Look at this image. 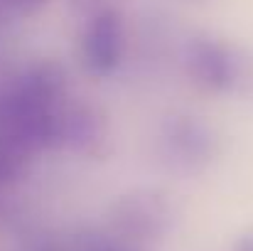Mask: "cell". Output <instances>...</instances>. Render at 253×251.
I'll use <instances>...</instances> for the list:
<instances>
[{
	"label": "cell",
	"instance_id": "6da1fadb",
	"mask_svg": "<svg viewBox=\"0 0 253 251\" xmlns=\"http://www.w3.org/2000/svg\"><path fill=\"white\" fill-rule=\"evenodd\" d=\"M184 67L189 79L204 91H229L241 77L236 52L211 37H194L184 50Z\"/></svg>",
	"mask_w": 253,
	"mask_h": 251
},
{
	"label": "cell",
	"instance_id": "7a4b0ae2",
	"mask_svg": "<svg viewBox=\"0 0 253 251\" xmlns=\"http://www.w3.org/2000/svg\"><path fill=\"white\" fill-rule=\"evenodd\" d=\"M57 148H69L86 158L108 155V123L101 108L86 101H64L59 111Z\"/></svg>",
	"mask_w": 253,
	"mask_h": 251
},
{
	"label": "cell",
	"instance_id": "3957f363",
	"mask_svg": "<svg viewBox=\"0 0 253 251\" xmlns=\"http://www.w3.org/2000/svg\"><path fill=\"white\" fill-rule=\"evenodd\" d=\"M126 50V27L123 17L116 7H101L93 12L88 20L82 40V52H84L86 67L93 74H111L118 69Z\"/></svg>",
	"mask_w": 253,
	"mask_h": 251
},
{
	"label": "cell",
	"instance_id": "277c9868",
	"mask_svg": "<svg viewBox=\"0 0 253 251\" xmlns=\"http://www.w3.org/2000/svg\"><path fill=\"white\" fill-rule=\"evenodd\" d=\"M165 153L177 167H202L216 153V138L194 116H169L163 126Z\"/></svg>",
	"mask_w": 253,
	"mask_h": 251
},
{
	"label": "cell",
	"instance_id": "5b68a950",
	"mask_svg": "<svg viewBox=\"0 0 253 251\" xmlns=\"http://www.w3.org/2000/svg\"><path fill=\"white\" fill-rule=\"evenodd\" d=\"M27 158H30V153H25L22 148H17L7 141H0V185L17 180L27 165Z\"/></svg>",
	"mask_w": 253,
	"mask_h": 251
},
{
	"label": "cell",
	"instance_id": "8992f818",
	"mask_svg": "<svg viewBox=\"0 0 253 251\" xmlns=\"http://www.w3.org/2000/svg\"><path fill=\"white\" fill-rule=\"evenodd\" d=\"M5 2V7H12V10H17V12H35V10H40L42 5H47L49 0H2Z\"/></svg>",
	"mask_w": 253,
	"mask_h": 251
},
{
	"label": "cell",
	"instance_id": "52a82bcc",
	"mask_svg": "<svg viewBox=\"0 0 253 251\" xmlns=\"http://www.w3.org/2000/svg\"><path fill=\"white\" fill-rule=\"evenodd\" d=\"M82 2H86V5H93V2H101V0H82Z\"/></svg>",
	"mask_w": 253,
	"mask_h": 251
},
{
	"label": "cell",
	"instance_id": "ba28073f",
	"mask_svg": "<svg viewBox=\"0 0 253 251\" xmlns=\"http://www.w3.org/2000/svg\"><path fill=\"white\" fill-rule=\"evenodd\" d=\"M2 7H5V2H2V0H0V12H2Z\"/></svg>",
	"mask_w": 253,
	"mask_h": 251
}]
</instances>
